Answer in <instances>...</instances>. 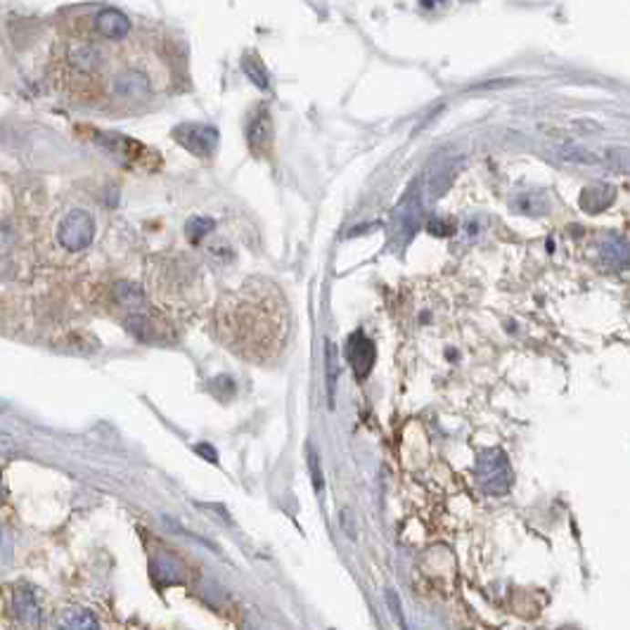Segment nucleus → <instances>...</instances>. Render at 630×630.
<instances>
[{
    "label": "nucleus",
    "instance_id": "6e6552de",
    "mask_svg": "<svg viewBox=\"0 0 630 630\" xmlns=\"http://www.w3.org/2000/svg\"><path fill=\"white\" fill-rule=\"evenodd\" d=\"M95 26L109 41H121L130 34V19L121 10H114V7H105V10L98 12Z\"/></svg>",
    "mask_w": 630,
    "mask_h": 630
},
{
    "label": "nucleus",
    "instance_id": "20e7f679",
    "mask_svg": "<svg viewBox=\"0 0 630 630\" xmlns=\"http://www.w3.org/2000/svg\"><path fill=\"white\" fill-rule=\"evenodd\" d=\"M95 237V221L88 212L74 209L59 223V244L69 252H83L93 244Z\"/></svg>",
    "mask_w": 630,
    "mask_h": 630
},
{
    "label": "nucleus",
    "instance_id": "ddd939ff",
    "mask_svg": "<svg viewBox=\"0 0 630 630\" xmlns=\"http://www.w3.org/2000/svg\"><path fill=\"white\" fill-rule=\"evenodd\" d=\"M71 62L83 74H93V71L100 69L102 55L95 46H78L77 50H71Z\"/></svg>",
    "mask_w": 630,
    "mask_h": 630
},
{
    "label": "nucleus",
    "instance_id": "4be33fe9",
    "mask_svg": "<svg viewBox=\"0 0 630 630\" xmlns=\"http://www.w3.org/2000/svg\"><path fill=\"white\" fill-rule=\"evenodd\" d=\"M213 228H216V221H213V218H209V216L190 218L188 228H185V235H188L190 244H200V242L204 240V235H209Z\"/></svg>",
    "mask_w": 630,
    "mask_h": 630
},
{
    "label": "nucleus",
    "instance_id": "39448f33",
    "mask_svg": "<svg viewBox=\"0 0 630 630\" xmlns=\"http://www.w3.org/2000/svg\"><path fill=\"white\" fill-rule=\"evenodd\" d=\"M178 145L197 157H212L218 150V129L207 124H183L173 130Z\"/></svg>",
    "mask_w": 630,
    "mask_h": 630
},
{
    "label": "nucleus",
    "instance_id": "dca6fc26",
    "mask_svg": "<svg viewBox=\"0 0 630 630\" xmlns=\"http://www.w3.org/2000/svg\"><path fill=\"white\" fill-rule=\"evenodd\" d=\"M126 327H129L130 335L136 336L138 342L142 344H152L160 339V335H157V325H154L148 315H130Z\"/></svg>",
    "mask_w": 630,
    "mask_h": 630
},
{
    "label": "nucleus",
    "instance_id": "9d476101",
    "mask_svg": "<svg viewBox=\"0 0 630 630\" xmlns=\"http://www.w3.org/2000/svg\"><path fill=\"white\" fill-rule=\"evenodd\" d=\"M614 197H616V192H614L612 185L595 183V185H588V188L581 192V197H578V204H581V209H584V212L600 213V212H604V209H609V204L614 201Z\"/></svg>",
    "mask_w": 630,
    "mask_h": 630
},
{
    "label": "nucleus",
    "instance_id": "f3484780",
    "mask_svg": "<svg viewBox=\"0 0 630 630\" xmlns=\"http://www.w3.org/2000/svg\"><path fill=\"white\" fill-rule=\"evenodd\" d=\"M512 209L519 213H526V216H542L548 212V200L538 192H524L512 201Z\"/></svg>",
    "mask_w": 630,
    "mask_h": 630
},
{
    "label": "nucleus",
    "instance_id": "412c9836",
    "mask_svg": "<svg viewBox=\"0 0 630 630\" xmlns=\"http://www.w3.org/2000/svg\"><path fill=\"white\" fill-rule=\"evenodd\" d=\"M114 296H117V301L121 304V306H129V308H138L142 301H145L142 289L133 283H119L117 287H114Z\"/></svg>",
    "mask_w": 630,
    "mask_h": 630
},
{
    "label": "nucleus",
    "instance_id": "5701e85b",
    "mask_svg": "<svg viewBox=\"0 0 630 630\" xmlns=\"http://www.w3.org/2000/svg\"><path fill=\"white\" fill-rule=\"evenodd\" d=\"M308 467H311V477L313 483H315V491L323 493V470H320V458L313 446L308 448Z\"/></svg>",
    "mask_w": 630,
    "mask_h": 630
},
{
    "label": "nucleus",
    "instance_id": "0eeeda50",
    "mask_svg": "<svg viewBox=\"0 0 630 630\" xmlns=\"http://www.w3.org/2000/svg\"><path fill=\"white\" fill-rule=\"evenodd\" d=\"M247 140L249 150L259 157H265L273 148V119L268 107L261 105L256 107L249 117V129H247Z\"/></svg>",
    "mask_w": 630,
    "mask_h": 630
},
{
    "label": "nucleus",
    "instance_id": "1a4fd4ad",
    "mask_svg": "<svg viewBox=\"0 0 630 630\" xmlns=\"http://www.w3.org/2000/svg\"><path fill=\"white\" fill-rule=\"evenodd\" d=\"M396 230L401 232L403 237H410L418 230L419 225V195L418 188H413L408 192L406 200L401 201V207L396 209Z\"/></svg>",
    "mask_w": 630,
    "mask_h": 630
},
{
    "label": "nucleus",
    "instance_id": "6ab92c4d",
    "mask_svg": "<svg viewBox=\"0 0 630 630\" xmlns=\"http://www.w3.org/2000/svg\"><path fill=\"white\" fill-rule=\"evenodd\" d=\"M325 360H327V394H330V406H335L336 382H339V358H336V346L332 342L325 344Z\"/></svg>",
    "mask_w": 630,
    "mask_h": 630
},
{
    "label": "nucleus",
    "instance_id": "393cba45",
    "mask_svg": "<svg viewBox=\"0 0 630 630\" xmlns=\"http://www.w3.org/2000/svg\"><path fill=\"white\" fill-rule=\"evenodd\" d=\"M195 450H197V453H204V458L212 460V462H216V460H218V455H216V450H213V448H209V446H197Z\"/></svg>",
    "mask_w": 630,
    "mask_h": 630
},
{
    "label": "nucleus",
    "instance_id": "f8f14e48",
    "mask_svg": "<svg viewBox=\"0 0 630 630\" xmlns=\"http://www.w3.org/2000/svg\"><path fill=\"white\" fill-rule=\"evenodd\" d=\"M150 78L142 71H126L114 81V90L124 98H145L150 95Z\"/></svg>",
    "mask_w": 630,
    "mask_h": 630
},
{
    "label": "nucleus",
    "instance_id": "7ed1b4c3",
    "mask_svg": "<svg viewBox=\"0 0 630 630\" xmlns=\"http://www.w3.org/2000/svg\"><path fill=\"white\" fill-rule=\"evenodd\" d=\"M12 621L22 630H38L43 624V607L41 600L36 595V590L29 585H15L10 588V600H7Z\"/></svg>",
    "mask_w": 630,
    "mask_h": 630
},
{
    "label": "nucleus",
    "instance_id": "aec40b11",
    "mask_svg": "<svg viewBox=\"0 0 630 630\" xmlns=\"http://www.w3.org/2000/svg\"><path fill=\"white\" fill-rule=\"evenodd\" d=\"M560 157L564 161H569V164H576V166L600 164V157H597L595 152H590V150H585V148H578V145H566V148H562Z\"/></svg>",
    "mask_w": 630,
    "mask_h": 630
},
{
    "label": "nucleus",
    "instance_id": "2eb2a0df",
    "mask_svg": "<svg viewBox=\"0 0 630 630\" xmlns=\"http://www.w3.org/2000/svg\"><path fill=\"white\" fill-rule=\"evenodd\" d=\"M602 261L612 268H625L628 265V244L625 240H609L600 249Z\"/></svg>",
    "mask_w": 630,
    "mask_h": 630
},
{
    "label": "nucleus",
    "instance_id": "f257e3e1",
    "mask_svg": "<svg viewBox=\"0 0 630 630\" xmlns=\"http://www.w3.org/2000/svg\"><path fill=\"white\" fill-rule=\"evenodd\" d=\"M289 308L283 292L271 283H247L223 299L216 330L225 346L249 363L275 358L289 339Z\"/></svg>",
    "mask_w": 630,
    "mask_h": 630
},
{
    "label": "nucleus",
    "instance_id": "b1692460",
    "mask_svg": "<svg viewBox=\"0 0 630 630\" xmlns=\"http://www.w3.org/2000/svg\"><path fill=\"white\" fill-rule=\"evenodd\" d=\"M12 560V538L5 531H0V564H7Z\"/></svg>",
    "mask_w": 630,
    "mask_h": 630
},
{
    "label": "nucleus",
    "instance_id": "9b49d317",
    "mask_svg": "<svg viewBox=\"0 0 630 630\" xmlns=\"http://www.w3.org/2000/svg\"><path fill=\"white\" fill-rule=\"evenodd\" d=\"M55 625H57V630H100V624L93 614L81 607L62 609L55 619Z\"/></svg>",
    "mask_w": 630,
    "mask_h": 630
},
{
    "label": "nucleus",
    "instance_id": "4468645a",
    "mask_svg": "<svg viewBox=\"0 0 630 630\" xmlns=\"http://www.w3.org/2000/svg\"><path fill=\"white\" fill-rule=\"evenodd\" d=\"M460 166V160L455 161H448V164H443L441 169H436L434 173H431L429 178V192H427V200H436V197L441 195V192H446V188L450 183H453L455 178V169Z\"/></svg>",
    "mask_w": 630,
    "mask_h": 630
},
{
    "label": "nucleus",
    "instance_id": "f03ea898",
    "mask_svg": "<svg viewBox=\"0 0 630 630\" xmlns=\"http://www.w3.org/2000/svg\"><path fill=\"white\" fill-rule=\"evenodd\" d=\"M477 479L483 493L505 495L510 491V486H512V467H510L507 455L502 450H498V448L479 455Z\"/></svg>",
    "mask_w": 630,
    "mask_h": 630
},
{
    "label": "nucleus",
    "instance_id": "a211bd4d",
    "mask_svg": "<svg viewBox=\"0 0 630 630\" xmlns=\"http://www.w3.org/2000/svg\"><path fill=\"white\" fill-rule=\"evenodd\" d=\"M242 69L247 71V77L252 78L259 88H268L271 86V78H268V69H265V65L261 62V57L256 53H249L247 57L242 59Z\"/></svg>",
    "mask_w": 630,
    "mask_h": 630
},
{
    "label": "nucleus",
    "instance_id": "a878e982",
    "mask_svg": "<svg viewBox=\"0 0 630 630\" xmlns=\"http://www.w3.org/2000/svg\"><path fill=\"white\" fill-rule=\"evenodd\" d=\"M0 502H3V489H0Z\"/></svg>",
    "mask_w": 630,
    "mask_h": 630
},
{
    "label": "nucleus",
    "instance_id": "423d86ee",
    "mask_svg": "<svg viewBox=\"0 0 630 630\" xmlns=\"http://www.w3.org/2000/svg\"><path fill=\"white\" fill-rule=\"evenodd\" d=\"M344 354L346 360L354 367L356 377L367 379V375L375 367V360H377V348L372 344L370 336L366 332H354V335L346 339V346H344Z\"/></svg>",
    "mask_w": 630,
    "mask_h": 630
}]
</instances>
